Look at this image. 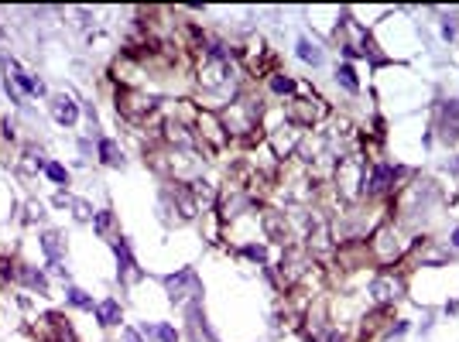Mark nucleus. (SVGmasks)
I'll list each match as a JSON object with an SVG mask.
<instances>
[{"label":"nucleus","instance_id":"obj_1","mask_svg":"<svg viewBox=\"0 0 459 342\" xmlns=\"http://www.w3.org/2000/svg\"><path fill=\"white\" fill-rule=\"evenodd\" d=\"M199 86L206 93H233V52L227 45H209L199 62Z\"/></svg>","mask_w":459,"mask_h":342},{"label":"nucleus","instance_id":"obj_2","mask_svg":"<svg viewBox=\"0 0 459 342\" xmlns=\"http://www.w3.org/2000/svg\"><path fill=\"white\" fill-rule=\"evenodd\" d=\"M363 185H367V161L356 151H349L336 161V192L346 202H356L363 195Z\"/></svg>","mask_w":459,"mask_h":342},{"label":"nucleus","instance_id":"obj_3","mask_svg":"<svg viewBox=\"0 0 459 342\" xmlns=\"http://www.w3.org/2000/svg\"><path fill=\"white\" fill-rule=\"evenodd\" d=\"M404 250H408V243H404V233L398 226H381L374 233V240H370V253H374V260L384 264V267L398 264L404 257Z\"/></svg>","mask_w":459,"mask_h":342},{"label":"nucleus","instance_id":"obj_4","mask_svg":"<svg viewBox=\"0 0 459 342\" xmlns=\"http://www.w3.org/2000/svg\"><path fill=\"white\" fill-rule=\"evenodd\" d=\"M261 114H264L261 100H233L220 120H223L227 134H250V130H257Z\"/></svg>","mask_w":459,"mask_h":342},{"label":"nucleus","instance_id":"obj_5","mask_svg":"<svg viewBox=\"0 0 459 342\" xmlns=\"http://www.w3.org/2000/svg\"><path fill=\"white\" fill-rule=\"evenodd\" d=\"M282 192H285L288 202H309L315 195V178L309 174V168L298 161V165H288L282 174Z\"/></svg>","mask_w":459,"mask_h":342},{"label":"nucleus","instance_id":"obj_6","mask_svg":"<svg viewBox=\"0 0 459 342\" xmlns=\"http://www.w3.org/2000/svg\"><path fill=\"white\" fill-rule=\"evenodd\" d=\"M165 291L175 305H189L196 298H202V287H199V274L192 267H182L178 274H168L165 278Z\"/></svg>","mask_w":459,"mask_h":342},{"label":"nucleus","instance_id":"obj_7","mask_svg":"<svg viewBox=\"0 0 459 342\" xmlns=\"http://www.w3.org/2000/svg\"><path fill=\"white\" fill-rule=\"evenodd\" d=\"M285 116H288L291 127L302 130V127H312V123H319V120L326 116V103H322V100H291Z\"/></svg>","mask_w":459,"mask_h":342},{"label":"nucleus","instance_id":"obj_8","mask_svg":"<svg viewBox=\"0 0 459 342\" xmlns=\"http://www.w3.org/2000/svg\"><path fill=\"white\" fill-rule=\"evenodd\" d=\"M158 107L155 96H144V93H134V89H120L116 93V110L127 116V120H144Z\"/></svg>","mask_w":459,"mask_h":342},{"label":"nucleus","instance_id":"obj_9","mask_svg":"<svg viewBox=\"0 0 459 342\" xmlns=\"http://www.w3.org/2000/svg\"><path fill=\"white\" fill-rule=\"evenodd\" d=\"M196 127H199V137H202V144H206L209 151H223V147H227L230 134H227V127H223V120L213 114V110L199 114Z\"/></svg>","mask_w":459,"mask_h":342},{"label":"nucleus","instance_id":"obj_10","mask_svg":"<svg viewBox=\"0 0 459 342\" xmlns=\"http://www.w3.org/2000/svg\"><path fill=\"white\" fill-rule=\"evenodd\" d=\"M401 294H404V281L398 274H377V278L370 281V298L381 301V305H391V301H398Z\"/></svg>","mask_w":459,"mask_h":342},{"label":"nucleus","instance_id":"obj_11","mask_svg":"<svg viewBox=\"0 0 459 342\" xmlns=\"http://www.w3.org/2000/svg\"><path fill=\"white\" fill-rule=\"evenodd\" d=\"M268 144H271V151H275V154L285 161V158H291V151L302 144V130H298V127H291V123H285V127L271 130Z\"/></svg>","mask_w":459,"mask_h":342},{"label":"nucleus","instance_id":"obj_12","mask_svg":"<svg viewBox=\"0 0 459 342\" xmlns=\"http://www.w3.org/2000/svg\"><path fill=\"white\" fill-rule=\"evenodd\" d=\"M312 267V260H309V253L305 250H285V260H282V281L285 285H295V281H302L305 278V271Z\"/></svg>","mask_w":459,"mask_h":342},{"label":"nucleus","instance_id":"obj_13","mask_svg":"<svg viewBox=\"0 0 459 342\" xmlns=\"http://www.w3.org/2000/svg\"><path fill=\"white\" fill-rule=\"evenodd\" d=\"M395 178H398V168L381 161V165H374V168H370V178H367L363 192H367V195H384V192H391V188H395Z\"/></svg>","mask_w":459,"mask_h":342},{"label":"nucleus","instance_id":"obj_14","mask_svg":"<svg viewBox=\"0 0 459 342\" xmlns=\"http://www.w3.org/2000/svg\"><path fill=\"white\" fill-rule=\"evenodd\" d=\"M165 141L175 151H192L196 147V134L182 123V120H165Z\"/></svg>","mask_w":459,"mask_h":342},{"label":"nucleus","instance_id":"obj_15","mask_svg":"<svg viewBox=\"0 0 459 342\" xmlns=\"http://www.w3.org/2000/svg\"><path fill=\"white\" fill-rule=\"evenodd\" d=\"M261 226H264V236L275 240V243H288V219L285 213L278 209H264L261 213Z\"/></svg>","mask_w":459,"mask_h":342},{"label":"nucleus","instance_id":"obj_16","mask_svg":"<svg viewBox=\"0 0 459 342\" xmlns=\"http://www.w3.org/2000/svg\"><path fill=\"white\" fill-rule=\"evenodd\" d=\"M114 253L116 260H120V271H116V278L127 285V281H137L141 278V271H137V264H134V257H130V250H127V243L123 240H114Z\"/></svg>","mask_w":459,"mask_h":342},{"label":"nucleus","instance_id":"obj_17","mask_svg":"<svg viewBox=\"0 0 459 342\" xmlns=\"http://www.w3.org/2000/svg\"><path fill=\"white\" fill-rule=\"evenodd\" d=\"M52 116H55L62 127H72V123L79 120V107L72 103V96L58 93V96H52Z\"/></svg>","mask_w":459,"mask_h":342},{"label":"nucleus","instance_id":"obj_18","mask_svg":"<svg viewBox=\"0 0 459 342\" xmlns=\"http://www.w3.org/2000/svg\"><path fill=\"white\" fill-rule=\"evenodd\" d=\"M439 116H442V123H439L442 141H456L459 137V103H442L439 107Z\"/></svg>","mask_w":459,"mask_h":342},{"label":"nucleus","instance_id":"obj_19","mask_svg":"<svg viewBox=\"0 0 459 342\" xmlns=\"http://www.w3.org/2000/svg\"><path fill=\"white\" fill-rule=\"evenodd\" d=\"M42 250H45V257L52 260V267H55V264H62V253H65V240H62V233L49 229V233L42 236Z\"/></svg>","mask_w":459,"mask_h":342},{"label":"nucleus","instance_id":"obj_20","mask_svg":"<svg viewBox=\"0 0 459 342\" xmlns=\"http://www.w3.org/2000/svg\"><path fill=\"white\" fill-rule=\"evenodd\" d=\"M96 322H100L103 329H114V325H120V301H114V298L100 301V305H96Z\"/></svg>","mask_w":459,"mask_h":342},{"label":"nucleus","instance_id":"obj_21","mask_svg":"<svg viewBox=\"0 0 459 342\" xmlns=\"http://www.w3.org/2000/svg\"><path fill=\"white\" fill-rule=\"evenodd\" d=\"M10 75H14V82H17V86L24 89V93H31V96H38V93H45V86H42L38 79H31L28 72H21V69H17L14 62H10Z\"/></svg>","mask_w":459,"mask_h":342},{"label":"nucleus","instance_id":"obj_22","mask_svg":"<svg viewBox=\"0 0 459 342\" xmlns=\"http://www.w3.org/2000/svg\"><path fill=\"white\" fill-rule=\"evenodd\" d=\"M17 278H21V281H24V285H28V287H35V291H42V294L49 291V281H45V274H42V271H31V267H21V271H17Z\"/></svg>","mask_w":459,"mask_h":342},{"label":"nucleus","instance_id":"obj_23","mask_svg":"<svg viewBox=\"0 0 459 342\" xmlns=\"http://www.w3.org/2000/svg\"><path fill=\"white\" fill-rule=\"evenodd\" d=\"M298 58L309 62V65H322V48H315L309 38H302V42H298Z\"/></svg>","mask_w":459,"mask_h":342},{"label":"nucleus","instance_id":"obj_24","mask_svg":"<svg viewBox=\"0 0 459 342\" xmlns=\"http://www.w3.org/2000/svg\"><path fill=\"white\" fill-rule=\"evenodd\" d=\"M336 82L343 86L346 93H360V82H356V72H353V65H340V69H336Z\"/></svg>","mask_w":459,"mask_h":342},{"label":"nucleus","instance_id":"obj_25","mask_svg":"<svg viewBox=\"0 0 459 342\" xmlns=\"http://www.w3.org/2000/svg\"><path fill=\"white\" fill-rule=\"evenodd\" d=\"M100 158H103V161H107V165H123V154H120V147H116L114 141H110V137H103V141H100Z\"/></svg>","mask_w":459,"mask_h":342},{"label":"nucleus","instance_id":"obj_26","mask_svg":"<svg viewBox=\"0 0 459 342\" xmlns=\"http://www.w3.org/2000/svg\"><path fill=\"white\" fill-rule=\"evenodd\" d=\"M93 226H96L100 236H110V233H114V213H110V209L96 213V216H93Z\"/></svg>","mask_w":459,"mask_h":342},{"label":"nucleus","instance_id":"obj_27","mask_svg":"<svg viewBox=\"0 0 459 342\" xmlns=\"http://www.w3.org/2000/svg\"><path fill=\"white\" fill-rule=\"evenodd\" d=\"M65 298H69L76 308H86V312H93V298H89L86 291H79V287H69V291H65Z\"/></svg>","mask_w":459,"mask_h":342},{"label":"nucleus","instance_id":"obj_28","mask_svg":"<svg viewBox=\"0 0 459 342\" xmlns=\"http://www.w3.org/2000/svg\"><path fill=\"white\" fill-rule=\"evenodd\" d=\"M21 168H24V171H38V168H45V161H42V154H38V151H28V154H24V161H21Z\"/></svg>","mask_w":459,"mask_h":342},{"label":"nucleus","instance_id":"obj_29","mask_svg":"<svg viewBox=\"0 0 459 342\" xmlns=\"http://www.w3.org/2000/svg\"><path fill=\"white\" fill-rule=\"evenodd\" d=\"M72 209H76V219H83V223L96 216V213L89 209V202H83V199H72Z\"/></svg>","mask_w":459,"mask_h":342},{"label":"nucleus","instance_id":"obj_30","mask_svg":"<svg viewBox=\"0 0 459 342\" xmlns=\"http://www.w3.org/2000/svg\"><path fill=\"white\" fill-rule=\"evenodd\" d=\"M271 89L285 96V93H295V82H291L288 75H275V79H271Z\"/></svg>","mask_w":459,"mask_h":342},{"label":"nucleus","instance_id":"obj_31","mask_svg":"<svg viewBox=\"0 0 459 342\" xmlns=\"http://www.w3.org/2000/svg\"><path fill=\"white\" fill-rule=\"evenodd\" d=\"M243 253H247L250 260H257V264H264V260H268V250H264V246H254V243H247V246H243Z\"/></svg>","mask_w":459,"mask_h":342},{"label":"nucleus","instance_id":"obj_32","mask_svg":"<svg viewBox=\"0 0 459 342\" xmlns=\"http://www.w3.org/2000/svg\"><path fill=\"white\" fill-rule=\"evenodd\" d=\"M45 174H49L52 181H58V185H62V181H69V171L62 168V165H45Z\"/></svg>","mask_w":459,"mask_h":342},{"label":"nucleus","instance_id":"obj_33","mask_svg":"<svg viewBox=\"0 0 459 342\" xmlns=\"http://www.w3.org/2000/svg\"><path fill=\"white\" fill-rule=\"evenodd\" d=\"M155 336H158L162 342H178V332H175L172 325H158V329H155Z\"/></svg>","mask_w":459,"mask_h":342},{"label":"nucleus","instance_id":"obj_34","mask_svg":"<svg viewBox=\"0 0 459 342\" xmlns=\"http://www.w3.org/2000/svg\"><path fill=\"white\" fill-rule=\"evenodd\" d=\"M442 31H446V38L456 35V14H446V17H442Z\"/></svg>","mask_w":459,"mask_h":342},{"label":"nucleus","instance_id":"obj_35","mask_svg":"<svg viewBox=\"0 0 459 342\" xmlns=\"http://www.w3.org/2000/svg\"><path fill=\"white\" fill-rule=\"evenodd\" d=\"M10 278H14V267H10V260H3V257H0V285H7Z\"/></svg>","mask_w":459,"mask_h":342},{"label":"nucleus","instance_id":"obj_36","mask_svg":"<svg viewBox=\"0 0 459 342\" xmlns=\"http://www.w3.org/2000/svg\"><path fill=\"white\" fill-rule=\"evenodd\" d=\"M120 342H144V339H141V332H134V329H120Z\"/></svg>","mask_w":459,"mask_h":342},{"label":"nucleus","instance_id":"obj_37","mask_svg":"<svg viewBox=\"0 0 459 342\" xmlns=\"http://www.w3.org/2000/svg\"><path fill=\"white\" fill-rule=\"evenodd\" d=\"M453 246H459V229H456V233H453Z\"/></svg>","mask_w":459,"mask_h":342}]
</instances>
